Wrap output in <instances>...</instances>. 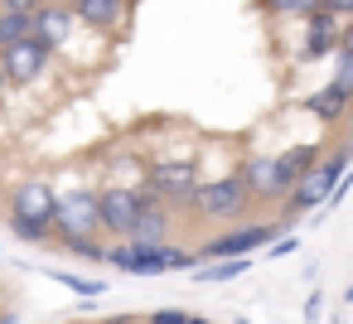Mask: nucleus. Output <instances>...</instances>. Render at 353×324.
<instances>
[{"label": "nucleus", "mask_w": 353, "mask_h": 324, "mask_svg": "<svg viewBox=\"0 0 353 324\" xmlns=\"http://www.w3.org/2000/svg\"><path fill=\"white\" fill-rule=\"evenodd\" d=\"M348 165H353V145H348L343 136H339V141H329V145H324V155H319V165H314V170H310V174L285 194V203H281V208H285V218L319 213V208H324V199L334 194V184L343 179V170H348Z\"/></svg>", "instance_id": "f257e3e1"}, {"label": "nucleus", "mask_w": 353, "mask_h": 324, "mask_svg": "<svg viewBox=\"0 0 353 324\" xmlns=\"http://www.w3.org/2000/svg\"><path fill=\"white\" fill-rule=\"evenodd\" d=\"M194 218H208V223H242V218H256V203L242 184L237 170L228 174H203L199 189H194Z\"/></svg>", "instance_id": "f03ea898"}, {"label": "nucleus", "mask_w": 353, "mask_h": 324, "mask_svg": "<svg viewBox=\"0 0 353 324\" xmlns=\"http://www.w3.org/2000/svg\"><path fill=\"white\" fill-rule=\"evenodd\" d=\"M281 218H271V213H256V218H242L237 227H228V232H218V237H203V247L194 252L199 261H223V256H256V252H266L276 237H281Z\"/></svg>", "instance_id": "7ed1b4c3"}, {"label": "nucleus", "mask_w": 353, "mask_h": 324, "mask_svg": "<svg viewBox=\"0 0 353 324\" xmlns=\"http://www.w3.org/2000/svg\"><path fill=\"white\" fill-rule=\"evenodd\" d=\"M107 266L126 271V276H170V271H194L199 256L189 247H136V242H112L107 247Z\"/></svg>", "instance_id": "20e7f679"}, {"label": "nucleus", "mask_w": 353, "mask_h": 324, "mask_svg": "<svg viewBox=\"0 0 353 324\" xmlns=\"http://www.w3.org/2000/svg\"><path fill=\"white\" fill-rule=\"evenodd\" d=\"M102 237V208H97V184H63L59 208H54V237Z\"/></svg>", "instance_id": "39448f33"}, {"label": "nucleus", "mask_w": 353, "mask_h": 324, "mask_svg": "<svg viewBox=\"0 0 353 324\" xmlns=\"http://www.w3.org/2000/svg\"><path fill=\"white\" fill-rule=\"evenodd\" d=\"M237 174H242V184H247V194H252L256 208H281L285 194H290V179L281 174L276 150H252V155L237 165Z\"/></svg>", "instance_id": "423d86ee"}, {"label": "nucleus", "mask_w": 353, "mask_h": 324, "mask_svg": "<svg viewBox=\"0 0 353 324\" xmlns=\"http://www.w3.org/2000/svg\"><path fill=\"white\" fill-rule=\"evenodd\" d=\"M54 208H59V184L49 174H25L6 189V218L54 223Z\"/></svg>", "instance_id": "0eeeda50"}, {"label": "nucleus", "mask_w": 353, "mask_h": 324, "mask_svg": "<svg viewBox=\"0 0 353 324\" xmlns=\"http://www.w3.org/2000/svg\"><path fill=\"white\" fill-rule=\"evenodd\" d=\"M97 208H102V237L126 242L141 213V184H117V179L97 184Z\"/></svg>", "instance_id": "6e6552de"}, {"label": "nucleus", "mask_w": 353, "mask_h": 324, "mask_svg": "<svg viewBox=\"0 0 353 324\" xmlns=\"http://www.w3.org/2000/svg\"><path fill=\"white\" fill-rule=\"evenodd\" d=\"M0 68H6V83L10 88H39V83L54 78V54L44 44H34V39H25V44H15V49L0 54Z\"/></svg>", "instance_id": "1a4fd4ad"}, {"label": "nucleus", "mask_w": 353, "mask_h": 324, "mask_svg": "<svg viewBox=\"0 0 353 324\" xmlns=\"http://www.w3.org/2000/svg\"><path fill=\"white\" fill-rule=\"evenodd\" d=\"M174 227H179V218L145 189V179H141V213H136V227H131V237L126 242H136V247H165L170 237H174Z\"/></svg>", "instance_id": "9d476101"}, {"label": "nucleus", "mask_w": 353, "mask_h": 324, "mask_svg": "<svg viewBox=\"0 0 353 324\" xmlns=\"http://www.w3.org/2000/svg\"><path fill=\"white\" fill-rule=\"evenodd\" d=\"M78 39V15L63 6V0H49L44 10H34V44H44L54 59Z\"/></svg>", "instance_id": "9b49d317"}, {"label": "nucleus", "mask_w": 353, "mask_h": 324, "mask_svg": "<svg viewBox=\"0 0 353 324\" xmlns=\"http://www.w3.org/2000/svg\"><path fill=\"white\" fill-rule=\"evenodd\" d=\"M63 6L78 15V25L97 30V34H121L131 30V0H63Z\"/></svg>", "instance_id": "f8f14e48"}, {"label": "nucleus", "mask_w": 353, "mask_h": 324, "mask_svg": "<svg viewBox=\"0 0 353 324\" xmlns=\"http://www.w3.org/2000/svg\"><path fill=\"white\" fill-rule=\"evenodd\" d=\"M339 39H343V20H334L329 10H314L305 20V59H329L339 54Z\"/></svg>", "instance_id": "ddd939ff"}, {"label": "nucleus", "mask_w": 353, "mask_h": 324, "mask_svg": "<svg viewBox=\"0 0 353 324\" xmlns=\"http://www.w3.org/2000/svg\"><path fill=\"white\" fill-rule=\"evenodd\" d=\"M305 112L319 121V126H343V112H348V92L343 88H334V83H324L319 92H310L305 97Z\"/></svg>", "instance_id": "4468645a"}, {"label": "nucleus", "mask_w": 353, "mask_h": 324, "mask_svg": "<svg viewBox=\"0 0 353 324\" xmlns=\"http://www.w3.org/2000/svg\"><path fill=\"white\" fill-rule=\"evenodd\" d=\"M252 271V256H223V261H199L189 271L194 285H228V281H242Z\"/></svg>", "instance_id": "2eb2a0df"}, {"label": "nucleus", "mask_w": 353, "mask_h": 324, "mask_svg": "<svg viewBox=\"0 0 353 324\" xmlns=\"http://www.w3.org/2000/svg\"><path fill=\"white\" fill-rule=\"evenodd\" d=\"M276 160H281V174H285L290 189H295V184L319 165V145H305V141H300V145H290V150H276Z\"/></svg>", "instance_id": "dca6fc26"}, {"label": "nucleus", "mask_w": 353, "mask_h": 324, "mask_svg": "<svg viewBox=\"0 0 353 324\" xmlns=\"http://www.w3.org/2000/svg\"><path fill=\"white\" fill-rule=\"evenodd\" d=\"M59 252H68L73 261H88V266H107V242L102 237H83V232H68V237H54Z\"/></svg>", "instance_id": "f3484780"}, {"label": "nucleus", "mask_w": 353, "mask_h": 324, "mask_svg": "<svg viewBox=\"0 0 353 324\" xmlns=\"http://www.w3.org/2000/svg\"><path fill=\"white\" fill-rule=\"evenodd\" d=\"M34 39V15H15V10H0V54Z\"/></svg>", "instance_id": "a211bd4d"}, {"label": "nucleus", "mask_w": 353, "mask_h": 324, "mask_svg": "<svg viewBox=\"0 0 353 324\" xmlns=\"http://www.w3.org/2000/svg\"><path fill=\"white\" fill-rule=\"evenodd\" d=\"M6 223L25 247H54V223H30V218H6Z\"/></svg>", "instance_id": "6ab92c4d"}, {"label": "nucleus", "mask_w": 353, "mask_h": 324, "mask_svg": "<svg viewBox=\"0 0 353 324\" xmlns=\"http://www.w3.org/2000/svg\"><path fill=\"white\" fill-rule=\"evenodd\" d=\"M49 281H59V285L73 290L78 300H102V295H107V281H88V276H73V271H49Z\"/></svg>", "instance_id": "aec40b11"}, {"label": "nucleus", "mask_w": 353, "mask_h": 324, "mask_svg": "<svg viewBox=\"0 0 353 324\" xmlns=\"http://www.w3.org/2000/svg\"><path fill=\"white\" fill-rule=\"evenodd\" d=\"M256 6L276 20H310L319 10V0H256Z\"/></svg>", "instance_id": "412c9836"}, {"label": "nucleus", "mask_w": 353, "mask_h": 324, "mask_svg": "<svg viewBox=\"0 0 353 324\" xmlns=\"http://www.w3.org/2000/svg\"><path fill=\"white\" fill-rule=\"evenodd\" d=\"M145 324H213V319H203V314H189V310H174V305H165V310H155Z\"/></svg>", "instance_id": "4be33fe9"}, {"label": "nucleus", "mask_w": 353, "mask_h": 324, "mask_svg": "<svg viewBox=\"0 0 353 324\" xmlns=\"http://www.w3.org/2000/svg\"><path fill=\"white\" fill-rule=\"evenodd\" d=\"M329 83L353 97V59H348V54H334V78H329Z\"/></svg>", "instance_id": "5701e85b"}, {"label": "nucleus", "mask_w": 353, "mask_h": 324, "mask_svg": "<svg viewBox=\"0 0 353 324\" xmlns=\"http://www.w3.org/2000/svg\"><path fill=\"white\" fill-rule=\"evenodd\" d=\"M319 314H324V290H310V295H305L300 319H305V324H319Z\"/></svg>", "instance_id": "b1692460"}, {"label": "nucleus", "mask_w": 353, "mask_h": 324, "mask_svg": "<svg viewBox=\"0 0 353 324\" xmlns=\"http://www.w3.org/2000/svg\"><path fill=\"white\" fill-rule=\"evenodd\" d=\"M295 247H300V242H295V237L285 232V237H276V242L266 247V256H271V261H281V256H295Z\"/></svg>", "instance_id": "393cba45"}, {"label": "nucleus", "mask_w": 353, "mask_h": 324, "mask_svg": "<svg viewBox=\"0 0 353 324\" xmlns=\"http://www.w3.org/2000/svg\"><path fill=\"white\" fill-rule=\"evenodd\" d=\"M319 10H329L334 20H343V25H348V20H353V0H319Z\"/></svg>", "instance_id": "a878e982"}, {"label": "nucleus", "mask_w": 353, "mask_h": 324, "mask_svg": "<svg viewBox=\"0 0 353 324\" xmlns=\"http://www.w3.org/2000/svg\"><path fill=\"white\" fill-rule=\"evenodd\" d=\"M44 6H49V0H0V10H15V15H34Z\"/></svg>", "instance_id": "bb28decb"}, {"label": "nucleus", "mask_w": 353, "mask_h": 324, "mask_svg": "<svg viewBox=\"0 0 353 324\" xmlns=\"http://www.w3.org/2000/svg\"><path fill=\"white\" fill-rule=\"evenodd\" d=\"M339 54H348V59H353V20L343 25V39H339Z\"/></svg>", "instance_id": "cd10ccee"}, {"label": "nucleus", "mask_w": 353, "mask_h": 324, "mask_svg": "<svg viewBox=\"0 0 353 324\" xmlns=\"http://www.w3.org/2000/svg\"><path fill=\"white\" fill-rule=\"evenodd\" d=\"M343 141L353 145V97H348V112H343Z\"/></svg>", "instance_id": "c85d7f7f"}, {"label": "nucleus", "mask_w": 353, "mask_h": 324, "mask_svg": "<svg viewBox=\"0 0 353 324\" xmlns=\"http://www.w3.org/2000/svg\"><path fill=\"white\" fill-rule=\"evenodd\" d=\"M0 324H20V319H15V310H0Z\"/></svg>", "instance_id": "c756f323"}, {"label": "nucleus", "mask_w": 353, "mask_h": 324, "mask_svg": "<svg viewBox=\"0 0 353 324\" xmlns=\"http://www.w3.org/2000/svg\"><path fill=\"white\" fill-rule=\"evenodd\" d=\"M343 305H353V281H348V285H343Z\"/></svg>", "instance_id": "7c9ffc66"}, {"label": "nucleus", "mask_w": 353, "mask_h": 324, "mask_svg": "<svg viewBox=\"0 0 353 324\" xmlns=\"http://www.w3.org/2000/svg\"><path fill=\"white\" fill-rule=\"evenodd\" d=\"M10 92V83H6V68H0V97H6Z\"/></svg>", "instance_id": "2f4dec72"}, {"label": "nucleus", "mask_w": 353, "mask_h": 324, "mask_svg": "<svg viewBox=\"0 0 353 324\" xmlns=\"http://www.w3.org/2000/svg\"><path fill=\"white\" fill-rule=\"evenodd\" d=\"M232 324H252V319H247V314H237V319H232Z\"/></svg>", "instance_id": "473e14b6"}, {"label": "nucleus", "mask_w": 353, "mask_h": 324, "mask_svg": "<svg viewBox=\"0 0 353 324\" xmlns=\"http://www.w3.org/2000/svg\"><path fill=\"white\" fill-rule=\"evenodd\" d=\"M329 324H343V319H329Z\"/></svg>", "instance_id": "72a5a7b5"}]
</instances>
